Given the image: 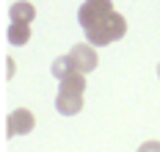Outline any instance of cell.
<instances>
[{
	"label": "cell",
	"instance_id": "5b68a950",
	"mask_svg": "<svg viewBox=\"0 0 160 152\" xmlns=\"http://www.w3.org/2000/svg\"><path fill=\"white\" fill-rule=\"evenodd\" d=\"M55 108H58L61 116H75V114H80V108H83V94L58 91V97H55Z\"/></svg>",
	"mask_w": 160,
	"mask_h": 152
},
{
	"label": "cell",
	"instance_id": "7a4b0ae2",
	"mask_svg": "<svg viewBox=\"0 0 160 152\" xmlns=\"http://www.w3.org/2000/svg\"><path fill=\"white\" fill-rule=\"evenodd\" d=\"M111 14H113L111 0H86L80 6V11H78V22L83 25V31H88V28L99 25L102 19H108Z\"/></svg>",
	"mask_w": 160,
	"mask_h": 152
},
{
	"label": "cell",
	"instance_id": "52a82bcc",
	"mask_svg": "<svg viewBox=\"0 0 160 152\" xmlns=\"http://www.w3.org/2000/svg\"><path fill=\"white\" fill-rule=\"evenodd\" d=\"M58 91H72V94H83L86 91V75L83 72H72V75H66L64 80H61V89Z\"/></svg>",
	"mask_w": 160,
	"mask_h": 152
},
{
	"label": "cell",
	"instance_id": "277c9868",
	"mask_svg": "<svg viewBox=\"0 0 160 152\" xmlns=\"http://www.w3.org/2000/svg\"><path fill=\"white\" fill-rule=\"evenodd\" d=\"M69 58H72V64H75V69L78 72H91V69H97V53L91 44H75L72 50L66 53Z\"/></svg>",
	"mask_w": 160,
	"mask_h": 152
},
{
	"label": "cell",
	"instance_id": "8992f818",
	"mask_svg": "<svg viewBox=\"0 0 160 152\" xmlns=\"http://www.w3.org/2000/svg\"><path fill=\"white\" fill-rule=\"evenodd\" d=\"M31 19H36V8H33L31 3H25V0H19L11 6V22H22V25H31Z\"/></svg>",
	"mask_w": 160,
	"mask_h": 152
},
{
	"label": "cell",
	"instance_id": "8fae6325",
	"mask_svg": "<svg viewBox=\"0 0 160 152\" xmlns=\"http://www.w3.org/2000/svg\"><path fill=\"white\" fill-rule=\"evenodd\" d=\"M14 64H17L14 58H6V78H11V75L17 72V67H14Z\"/></svg>",
	"mask_w": 160,
	"mask_h": 152
},
{
	"label": "cell",
	"instance_id": "30bf717a",
	"mask_svg": "<svg viewBox=\"0 0 160 152\" xmlns=\"http://www.w3.org/2000/svg\"><path fill=\"white\" fill-rule=\"evenodd\" d=\"M138 152H160V141H144L138 147Z\"/></svg>",
	"mask_w": 160,
	"mask_h": 152
},
{
	"label": "cell",
	"instance_id": "9c48e42d",
	"mask_svg": "<svg viewBox=\"0 0 160 152\" xmlns=\"http://www.w3.org/2000/svg\"><path fill=\"white\" fill-rule=\"evenodd\" d=\"M75 72V64H72V58L69 55H61V58H55L52 61V75L58 78V80H64L66 75H72Z\"/></svg>",
	"mask_w": 160,
	"mask_h": 152
},
{
	"label": "cell",
	"instance_id": "7c38bea8",
	"mask_svg": "<svg viewBox=\"0 0 160 152\" xmlns=\"http://www.w3.org/2000/svg\"><path fill=\"white\" fill-rule=\"evenodd\" d=\"M158 78H160V64H158Z\"/></svg>",
	"mask_w": 160,
	"mask_h": 152
},
{
	"label": "cell",
	"instance_id": "3957f363",
	"mask_svg": "<svg viewBox=\"0 0 160 152\" xmlns=\"http://www.w3.org/2000/svg\"><path fill=\"white\" fill-rule=\"evenodd\" d=\"M33 124H36V119L28 108H17L11 116L6 119V133L8 135H25L33 130Z\"/></svg>",
	"mask_w": 160,
	"mask_h": 152
},
{
	"label": "cell",
	"instance_id": "6da1fadb",
	"mask_svg": "<svg viewBox=\"0 0 160 152\" xmlns=\"http://www.w3.org/2000/svg\"><path fill=\"white\" fill-rule=\"evenodd\" d=\"M124 33H127V19L113 11L108 19H102L94 28H88V31H86V39H88L94 47H102V44H111L116 39H122Z\"/></svg>",
	"mask_w": 160,
	"mask_h": 152
},
{
	"label": "cell",
	"instance_id": "ba28073f",
	"mask_svg": "<svg viewBox=\"0 0 160 152\" xmlns=\"http://www.w3.org/2000/svg\"><path fill=\"white\" fill-rule=\"evenodd\" d=\"M8 42H11V44H28V42H31V25L11 22V25H8Z\"/></svg>",
	"mask_w": 160,
	"mask_h": 152
}]
</instances>
